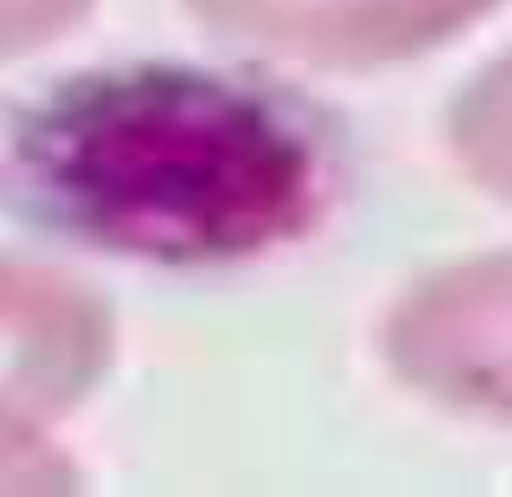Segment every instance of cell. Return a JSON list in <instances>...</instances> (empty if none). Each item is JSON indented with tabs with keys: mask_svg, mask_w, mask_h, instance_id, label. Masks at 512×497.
Segmentation results:
<instances>
[{
	"mask_svg": "<svg viewBox=\"0 0 512 497\" xmlns=\"http://www.w3.org/2000/svg\"><path fill=\"white\" fill-rule=\"evenodd\" d=\"M16 186L61 231L151 262H231L302 236L327 196L312 131L201 71L61 86L16 136Z\"/></svg>",
	"mask_w": 512,
	"mask_h": 497,
	"instance_id": "cell-1",
	"label": "cell"
},
{
	"mask_svg": "<svg viewBox=\"0 0 512 497\" xmlns=\"http://www.w3.org/2000/svg\"><path fill=\"white\" fill-rule=\"evenodd\" d=\"M76 472L41 442V427H0V492H61Z\"/></svg>",
	"mask_w": 512,
	"mask_h": 497,
	"instance_id": "cell-6",
	"label": "cell"
},
{
	"mask_svg": "<svg viewBox=\"0 0 512 497\" xmlns=\"http://www.w3.org/2000/svg\"><path fill=\"white\" fill-rule=\"evenodd\" d=\"M111 362V312L81 282L0 262V427L76 407Z\"/></svg>",
	"mask_w": 512,
	"mask_h": 497,
	"instance_id": "cell-3",
	"label": "cell"
},
{
	"mask_svg": "<svg viewBox=\"0 0 512 497\" xmlns=\"http://www.w3.org/2000/svg\"><path fill=\"white\" fill-rule=\"evenodd\" d=\"M392 367L427 397L512 417V252L437 272L387 322Z\"/></svg>",
	"mask_w": 512,
	"mask_h": 497,
	"instance_id": "cell-2",
	"label": "cell"
},
{
	"mask_svg": "<svg viewBox=\"0 0 512 497\" xmlns=\"http://www.w3.org/2000/svg\"><path fill=\"white\" fill-rule=\"evenodd\" d=\"M452 151L482 191L512 201V56L492 61L462 91L452 111Z\"/></svg>",
	"mask_w": 512,
	"mask_h": 497,
	"instance_id": "cell-5",
	"label": "cell"
},
{
	"mask_svg": "<svg viewBox=\"0 0 512 497\" xmlns=\"http://www.w3.org/2000/svg\"><path fill=\"white\" fill-rule=\"evenodd\" d=\"M226 41L307 66H382L417 56L497 0H186Z\"/></svg>",
	"mask_w": 512,
	"mask_h": 497,
	"instance_id": "cell-4",
	"label": "cell"
},
{
	"mask_svg": "<svg viewBox=\"0 0 512 497\" xmlns=\"http://www.w3.org/2000/svg\"><path fill=\"white\" fill-rule=\"evenodd\" d=\"M91 0H0V61H16L56 36H66Z\"/></svg>",
	"mask_w": 512,
	"mask_h": 497,
	"instance_id": "cell-7",
	"label": "cell"
}]
</instances>
